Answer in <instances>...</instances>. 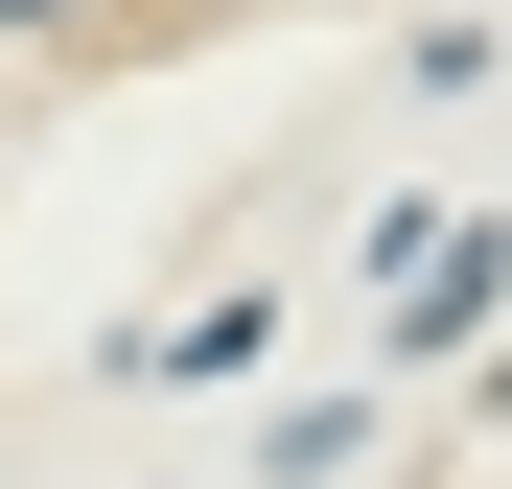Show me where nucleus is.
I'll return each mask as SVG.
<instances>
[{"mask_svg":"<svg viewBox=\"0 0 512 489\" xmlns=\"http://www.w3.org/2000/svg\"><path fill=\"white\" fill-rule=\"evenodd\" d=\"M0 24H70V0H0Z\"/></svg>","mask_w":512,"mask_h":489,"instance_id":"obj_1","label":"nucleus"}]
</instances>
